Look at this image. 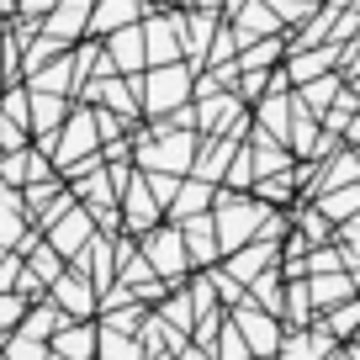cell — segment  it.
<instances>
[{"label":"cell","instance_id":"cell-1","mask_svg":"<svg viewBox=\"0 0 360 360\" xmlns=\"http://www.w3.org/2000/svg\"><path fill=\"white\" fill-rule=\"evenodd\" d=\"M186 96H191V69H180V64H159L154 75H148V85H143L148 112H169V106H180Z\"/></svg>","mask_w":360,"mask_h":360},{"label":"cell","instance_id":"cell-2","mask_svg":"<svg viewBox=\"0 0 360 360\" xmlns=\"http://www.w3.org/2000/svg\"><path fill=\"white\" fill-rule=\"evenodd\" d=\"M249 223H259V207H255V202H233V196H217V238H223L228 249L244 244Z\"/></svg>","mask_w":360,"mask_h":360},{"label":"cell","instance_id":"cell-3","mask_svg":"<svg viewBox=\"0 0 360 360\" xmlns=\"http://www.w3.org/2000/svg\"><path fill=\"white\" fill-rule=\"evenodd\" d=\"M143 58H148L154 69L180 58V16H175V22H169V16H159V22L143 27Z\"/></svg>","mask_w":360,"mask_h":360},{"label":"cell","instance_id":"cell-4","mask_svg":"<svg viewBox=\"0 0 360 360\" xmlns=\"http://www.w3.org/2000/svg\"><path fill=\"white\" fill-rule=\"evenodd\" d=\"M138 27V0H96L90 6V32H122Z\"/></svg>","mask_w":360,"mask_h":360},{"label":"cell","instance_id":"cell-5","mask_svg":"<svg viewBox=\"0 0 360 360\" xmlns=\"http://www.w3.org/2000/svg\"><path fill=\"white\" fill-rule=\"evenodd\" d=\"M90 6H96V0H58L53 16H48V37L64 43V37H75L79 27H90Z\"/></svg>","mask_w":360,"mask_h":360},{"label":"cell","instance_id":"cell-6","mask_svg":"<svg viewBox=\"0 0 360 360\" xmlns=\"http://www.w3.org/2000/svg\"><path fill=\"white\" fill-rule=\"evenodd\" d=\"M191 138H165V143L143 148V165L148 169H191Z\"/></svg>","mask_w":360,"mask_h":360},{"label":"cell","instance_id":"cell-7","mask_svg":"<svg viewBox=\"0 0 360 360\" xmlns=\"http://www.w3.org/2000/svg\"><path fill=\"white\" fill-rule=\"evenodd\" d=\"M85 148H96V112H75L69 117V133H64V165H75V159H85Z\"/></svg>","mask_w":360,"mask_h":360},{"label":"cell","instance_id":"cell-8","mask_svg":"<svg viewBox=\"0 0 360 360\" xmlns=\"http://www.w3.org/2000/svg\"><path fill=\"white\" fill-rule=\"evenodd\" d=\"M112 64L117 69H143L148 58H143V27H122V32H112Z\"/></svg>","mask_w":360,"mask_h":360},{"label":"cell","instance_id":"cell-9","mask_svg":"<svg viewBox=\"0 0 360 360\" xmlns=\"http://www.w3.org/2000/svg\"><path fill=\"white\" fill-rule=\"evenodd\" d=\"M148 255H154L159 276H180V270H186V244H180V233H148Z\"/></svg>","mask_w":360,"mask_h":360},{"label":"cell","instance_id":"cell-10","mask_svg":"<svg viewBox=\"0 0 360 360\" xmlns=\"http://www.w3.org/2000/svg\"><path fill=\"white\" fill-rule=\"evenodd\" d=\"M27 101H32V117H27V122H32L37 133H53V127L64 122V96H48V90H32Z\"/></svg>","mask_w":360,"mask_h":360},{"label":"cell","instance_id":"cell-11","mask_svg":"<svg viewBox=\"0 0 360 360\" xmlns=\"http://www.w3.org/2000/svg\"><path fill=\"white\" fill-rule=\"evenodd\" d=\"M122 196H127V223H133V228H148V223H154V212H159V196H148L143 191V180H133V186H122Z\"/></svg>","mask_w":360,"mask_h":360},{"label":"cell","instance_id":"cell-12","mask_svg":"<svg viewBox=\"0 0 360 360\" xmlns=\"http://www.w3.org/2000/svg\"><path fill=\"white\" fill-rule=\"evenodd\" d=\"M238 328H244L249 345L265 349V355L276 349V339H281V334H276V318H265V313H238Z\"/></svg>","mask_w":360,"mask_h":360},{"label":"cell","instance_id":"cell-13","mask_svg":"<svg viewBox=\"0 0 360 360\" xmlns=\"http://www.w3.org/2000/svg\"><path fill=\"white\" fill-rule=\"evenodd\" d=\"M255 32H276V11H270V6H259V0H249V11L238 16V43H249V37Z\"/></svg>","mask_w":360,"mask_h":360},{"label":"cell","instance_id":"cell-14","mask_svg":"<svg viewBox=\"0 0 360 360\" xmlns=\"http://www.w3.org/2000/svg\"><path fill=\"white\" fill-rule=\"evenodd\" d=\"M53 292H58V302H64L69 313H90V302H96V297H90L85 286H79V276H58V281H53Z\"/></svg>","mask_w":360,"mask_h":360},{"label":"cell","instance_id":"cell-15","mask_svg":"<svg viewBox=\"0 0 360 360\" xmlns=\"http://www.w3.org/2000/svg\"><path fill=\"white\" fill-rule=\"evenodd\" d=\"M207 207V180H196V186H180L175 196H169V212L175 217H191V212H202Z\"/></svg>","mask_w":360,"mask_h":360},{"label":"cell","instance_id":"cell-16","mask_svg":"<svg viewBox=\"0 0 360 360\" xmlns=\"http://www.w3.org/2000/svg\"><path fill=\"white\" fill-rule=\"evenodd\" d=\"M85 238H90V217H75V223H64V228L53 233V249H58V255H75Z\"/></svg>","mask_w":360,"mask_h":360},{"label":"cell","instance_id":"cell-17","mask_svg":"<svg viewBox=\"0 0 360 360\" xmlns=\"http://www.w3.org/2000/svg\"><path fill=\"white\" fill-rule=\"evenodd\" d=\"M360 207V186H345V191H328L323 196V217H349Z\"/></svg>","mask_w":360,"mask_h":360},{"label":"cell","instance_id":"cell-18","mask_svg":"<svg viewBox=\"0 0 360 360\" xmlns=\"http://www.w3.org/2000/svg\"><path fill=\"white\" fill-rule=\"evenodd\" d=\"M355 286L345 281V276H323V281H313L307 286V297H318V302H339V297H349Z\"/></svg>","mask_w":360,"mask_h":360},{"label":"cell","instance_id":"cell-19","mask_svg":"<svg viewBox=\"0 0 360 360\" xmlns=\"http://www.w3.org/2000/svg\"><path fill=\"white\" fill-rule=\"evenodd\" d=\"M223 165H228V143H212L202 159H196V175H202V180H212V175H223Z\"/></svg>","mask_w":360,"mask_h":360},{"label":"cell","instance_id":"cell-20","mask_svg":"<svg viewBox=\"0 0 360 360\" xmlns=\"http://www.w3.org/2000/svg\"><path fill=\"white\" fill-rule=\"evenodd\" d=\"M233 112H238V106H233V96H223V101H207V106H202V127H223Z\"/></svg>","mask_w":360,"mask_h":360},{"label":"cell","instance_id":"cell-21","mask_svg":"<svg viewBox=\"0 0 360 360\" xmlns=\"http://www.w3.org/2000/svg\"><path fill=\"white\" fill-rule=\"evenodd\" d=\"M58 349H69V355H90V328H64V334H58Z\"/></svg>","mask_w":360,"mask_h":360},{"label":"cell","instance_id":"cell-22","mask_svg":"<svg viewBox=\"0 0 360 360\" xmlns=\"http://www.w3.org/2000/svg\"><path fill=\"white\" fill-rule=\"evenodd\" d=\"M328 58H334V48H328V53H307V58H297V64H292V75H297V79H313Z\"/></svg>","mask_w":360,"mask_h":360},{"label":"cell","instance_id":"cell-23","mask_svg":"<svg viewBox=\"0 0 360 360\" xmlns=\"http://www.w3.org/2000/svg\"><path fill=\"white\" fill-rule=\"evenodd\" d=\"M11 360H48V349L37 345V339H16V345H11Z\"/></svg>","mask_w":360,"mask_h":360},{"label":"cell","instance_id":"cell-24","mask_svg":"<svg viewBox=\"0 0 360 360\" xmlns=\"http://www.w3.org/2000/svg\"><path fill=\"white\" fill-rule=\"evenodd\" d=\"M16 318H22V302L0 292V328H16Z\"/></svg>","mask_w":360,"mask_h":360},{"label":"cell","instance_id":"cell-25","mask_svg":"<svg viewBox=\"0 0 360 360\" xmlns=\"http://www.w3.org/2000/svg\"><path fill=\"white\" fill-rule=\"evenodd\" d=\"M265 122L270 133H286V101H265Z\"/></svg>","mask_w":360,"mask_h":360},{"label":"cell","instance_id":"cell-26","mask_svg":"<svg viewBox=\"0 0 360 360\" xmlns=\"http://www.w3.org/2000/svg\"><path fill=\"white\" fill-rule=\"evenodd\" d=\"M355 328H360V307H349V313L339 307L334 313V334H355Z\"/></svg>","mask_w":360,"mask_h":360},{"label":"cell","instance_id":"cell-27","mask_svg":"<svg viewBox=\"0 0 360 360\" xmlns=\"http://www.w3.org/2000/svg\"><path fill=\"white\" fill-rule=\"evenodd\" d=\"M191 255H196V259L212 255V244H207V223H196V228H191Z\"/></svg>","mask_w":360,"mask_h":360},{"label":"cell","instance_id":"cell-28","mask_svg":"<svg viewBox=\"0 0 360 360\" xmlns=\"http://www.w3.org/2000/svg\"><path fill=\"white\" fill-rule=\"evenodd\" d=\"M328 96H334V79H318V85H307V101H313V106H323Z\"/></svg>","mask_w":360,"mask_h":360},{"label":"cell","instance_id":"cell-29","mask_svg":"<svg viewBox=\"0 0 360 360\" xmlns=\"http://www.w3.org/2000/svg\"><path fill=\"white\" fill-rule=\"evenodd\" d=\"M53 6H58V0H22V11H27V16H48Z\"/></svg>","mask_w":360,"mask_h":360},{"label":"cell","instance_id":"cell-30","mask_svg":"<svg viewBox=\"0 0 360 360\" xmlns=\"http://www.w3.org/2000/svg\"><path fill=\"white\" fill-rule=\"evenodd\" d=\"M0 64H6V69H11V48H6V43H0Z\"/></svg>","mask_w":360,"mask_h":360},{"label":"cell","instance_id":"cell-31","mask_svg":"<svg viewBox=\"0 0 360 360\" xmlns=\"http://www.w3.org/2000/svg\"><path fill=\"white\" fill-rule=\"evenodd\" d=\"M196 6H207V11H212V6H217V0H196Z\"/></svg>","mask_w":360,"mask_h":360}]
</instances>
